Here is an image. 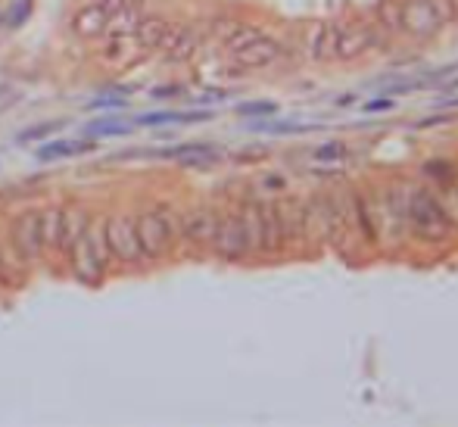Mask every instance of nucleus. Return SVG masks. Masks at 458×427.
Segmentation results:
<instances>
[{
    "label": "nucleus",
    "mask_w": 458,
    "mask_h": 427,
    "mask_svg": "<svg viewBox=\"0 0 458 427\" xmlns=\"http://www.w3.org/2000/svg\"><path fill=\"white\" fill-rule=\"evenodd\" d=\"M106 228V244H109V256L122 259V262H141L144 253L137 244V231H135V218L128 216H109L103 222Z\"/></svg>",
    "instance_id": "f257e3e1"
},
{
    "label": "nucleus",
    "mask_w": 458,
    "mask_h": 427,
    "mask_svg": "<svg viewBox=\"0 0 458 427\" xmlns=\"http://www.w3.org/2000/svg\"><path fill=\"white\" fill-rule=\"evenodd\" d=\"M137 244H141L144 259H159L172 244V228L162 212H141L135 218Z\"/></svg>",
    "instance_id": "f03ea898"
},
{
    "label": "nucleus",
    "mask_w": 458,
    "mask_h": 427,
    "mask_svg": "<svg viewBox=\"0 0 458 427\" xmlns=\"http://www.w3.org/2000/svg\"><path fill=\"white\" fill-rule=\"evenodd\" d=\"M13 246L22 262H34L44 253L41 240V209H25L13 218Z\"/></svg>",
    "instance_id": "7ed1b4c3"
},
{
    "label": "nucleus",
    "mask_w": 458,
    "mask_h": 427,
    "mask_svg": "<svg viewBox=\"0 0 458 427\" xmlns=\"http://www.w3.org/2000/svg\"><path fill=\"white\" fill-rule=\"evenodd\" d=\"M443 25L437 0H411L402 7V28H409L415 38H427Z\"/></svg>",
    "instance_id": "20e7f679"
},
{
    "label": "nucleus",
    "mask_w": 458,
    "mask_h": 427,
    "mask_svg": "<svg viewBox=\"0 0 458 427\" xmlns=\"http://www.w3.org/2000/svg\"><path fill=\"white\" fill-rule=\"evenodd\" d=\"M209 246H216V253L225 256V259H237L240 253H247L249 244H247V231H243L240 216H222L218 218L216 238H212Z\"/></svg>",
    "instance_id": "39448f33"
},
{
    "label": "nucleus",
    "mask_w": 458,
    "mask_h": 427,
    "mask_svg": "<svg viewBox=\"0 0 458 427\" xmlns=\"http://www.w3.org/2000/svg\"><path fill=\"white\" fill-rule=\"evenodd\" d=\"M88 222H91V216L81 209V206H66V209H62V218H60V246H56V250H62L69 256V250L84 238Z\"/></svg>",
    "instance_id": "423d86ee"
},
{
    "label": "nucleus",
    "mask_w": 458,
    "mask_h": 427,
    "mask_svg": "<svg viewBox=\"0 0 458 427\" xmlns=\"http://www.w3.org/2000/svg\"><path fill=\"white\" fill-rule=\"evenodd\" d=\"M216 224H218V216L212 209H190L181 222V231L190 244H212Z\"/></svg>",
    "instance_id": "0eeeda50"
},
{
    "label": "nucleus",
    "mask_w": 458,
    "mask_h": 427,
    "mask_svg": "<svg viewBox=\"0 0 458 427\" xmlns=\"http://www.w3.org/2000/svg\"><path fill=\"white\" fill-rule=\"evenodd\" d=\"M69 259H72V271H75V278H78L81 284H97V281L103 278V265L97 262L94 250L88 246V240H84V238L69 250Z\"/></svg>",
    "instance_id": "6e6552de"
},
{
    "label": "nucleus",
    "mask_w": 458,
    "mask_h": 427,
    "mask_svg": "<svg viewBox=\"0 0 458 427\" xmlns=\"http://www.w3.org/2000/svg\"><path fill=\"white\" fill-rule=\"evenodd\" d=\"M109 22H113V16L106 13L103 7H97V3H88L84 10H78L75 13V19H72V25H75V32H78V38H100L103 32L109 28Z\"/></svg>",
    "instance_id": "1a4fd4ad"
},
{
    "label": "nucleus",
    "mask_w": 458,
    "mask_h": 427,
    "mask_svg": "<svg viewBox=\"0 0 458 427\" xmlns=\"http://www.w3.org/2000/svg\"><path fill=\"white\" fill-rule=\"evenodd\" d=\"M172 34V22L162 19V16H147V19L137 22L135 28V41L141 44L144 50H162L165 38Z\"/></svg>",
    "instance_id": "9d476101"
},
{
    "label": "nucleus",
    "mask_w": 458,
    "mask_h": 427,
    "mask_svg": "<svg viewBox=\"0 0 458 427\" xmlns=\"http://www.w3.org/2000/svg\"><path fill=\"white\" fill-rule=\"evenodd\" d=\"M411 224H415L421 234H427V238H431L433 231L446 224L443 209H439L433 200H427L424 194H418V197H415V203H411Z\"/></svg>",
    "instance_id": "9b49d317"
},
{
    "label": "nucleus",
    "mask_w": 458,
    "mask_h": 427,
    "mask_svg": "<svg viewBox=\"0 0 458 427\" xmlns=\"http://www.w3.org/2000/svg\"><path fill=\"white\" fill-rule=\"evenodd\" d=\"M196 44H200V34L194 28H172V34L162 44V50H165V60L169 62H184L194 56Z\"/></svg>",
    "instance_id": "f8f14e48"
},
{
    "label": "nucleus",
    "mask_w": 458,
    "mask_h": 427,
    "mask_svg": "<svg viewBox=\"0 0 458 427\" xmlns=\"http://www.w3.org/2000/svg\"><path fill=\"white\" fill-rule=\"evenodd\" d=\"M94 147H97L94 141H69V137H56V141H50L47 147L38 150V159L41 163H60V159L78 157V153H91Z\"/></svg>",
    "instance_id": "ddd939ff"
},
{
    "label": "nucleus",
    "mask_w": 458,
    "mask_h": 427,
    "mask_svg": "<svg viewBox=\"0 0 458 427\" xmlns=\"http://www.w3.org/2000/svg\"><path fill=\"white\" fill-rule=\"evenodd\" d=\"M277 54H281V47H277L271 38H265V34H259L253 44H247L243 50H237V60L243 62V66H268V62L277 60Z\"/></svg>",
    "instance_id": "4468645a"
},
{
    "label": "nucleus",
    "mask_w": 458,
    "mask_h": 427,
    "mask_svg": "<svg viewBox=\"0 0 458 427\" xmlns=\"http://www.w3.org/2000/svg\"><path fill=\"white\" fill-rule=\"evenodd\" d=\"M162 157L178 159L181 165H206L218 157V150L212 147V143H181V147H175V150H165Z\"/></svg>",
    "instance_id": "2eb2a0df"
},
{
    "label": "nucleus",
    "mask_w": 458,
    "mask_h": 427,
    "mask_svg": "<svg viewBox=\"0 0 458 427\" xmlns=\"http://www.w3.org/2000/svg\"><path fill=\"white\" fill-rule=\"evenodd\" d=\"M60 218H62V209H56V206L41 209V240H44V250L60 246Z\"/></svg>",
    "instance_id": "dca6fc26"
},
{
    "label": "nucleus",
    "mask_w": 458,
    "mask_h": 427,
    "mask_svg": "<svg viewBox=\"0 0 458 427\" xmlns=\"http://www.w3.org/2000/svg\"><path fill=\"white\" fill-rule=\"evenodd\" d=\"M212 113H147L141 125H175V122H209Z\"/></svg>",
    "instance_id": "f3484780"
},
{
    "label": "nucleus",
    "mask_w": 458,
    "mask_h": 427,
    "mask_svg": "<svg viewBox=\"0 0 458 427\" xmlns=\"http://www.w3.org/2000/svg\"><path fill=\"white\" fill-rule=\"evenodd\" d=\"M84 240H88V246L94 250L97 262L106 268V259H109V244H106V228H103V222H88V231H84Z\"/></svg>",
    "instance_id": "a211bd4d"
},
{
    "label": "nucleus",
    "mask_w": 458,
    "mask_h": 427,
    "mask_svg": "<svg viewBox=\"0 0 458 427\" xmlns=\"http://www.w3.org/2000/svg\"><path fill=\"white\" fill-rule=\"evenodd\" d=\"M368 32H352V34H346V38H340L337 41V50L334 54L340 56V60H352V56H358L365 47H368Z\"/></svg>",
    "instance_id": "6ab92c4d"
},
{
    "label": "nucleus",
    "mask_w": 458,
    "mask_h": 427,
    "mask_svg": "<svg viewBox=\"0 0 458 427\" xmlns=\"http://www.w3.org/2000/svg\"><path fill=\"white\" fill-rule=\"evenodd\" d=\"M135 125L128 122H94L88 125V135L91 137H115V135H131Z\"/></svg>",
    "instance_id": "aec40b11"
},
{
    "label": "nucleus",
    "mask_w": 458,
    "mask_h": 427,
    "mask_svg": "<svg viewBox=\"0 0 458 427\" xmlns=\"http://www.w3.org/2000/svg\"><path fill=\"white\" fill-rule=\"evenodd\" d=\"M253 131H265V135H306V131H315V125L275 122V125H253Z\"/></svg>",
    "instance_id": "412c9836"
},
{
    "label": "nucleus",
    "mask_w": 458,
    "mask_h": 427,
    "mask_svg": "<svg viewBox=\"0 0 458 427\" xmlns=\"http://www.w3.org/2000/svg\"><path fill=\"white\" fill-rule=\"evenodd\" d=\"M262 32H256V28H234V34L231 38H225V47L231 50V54H237V50H243L247 44H253Z\"/></svg>",
    "instance_id": "4be33fe9"
},
{
    "label": "nucleus",
    "mask_w": 458,
    "mask_h": 427,
    "mask_svg": "<svg viewBox=\"0 0 458 427\" xmlns=\"http://www.w3.org/2000/svg\"><path fill=\"white\" fill-rule=\"evenodd\" d=\"M240 115H275L277 113V103L275 100H249L237 106Z\"/></svg>",
    "instance_id": "5701e85b"
},
{
    "label": "nucleus",
    "mask_w": 458,
    "mask_h": 427,
    "mask_svg": "<svg viewBox=\"0 0 458 427\" xmlns=\"http://www.w3.org/2000/svg\"><path fill=\"white\" fill-rule=\"evenodd\" d=\"M62 128V122H44V125H34V128H25L19 135V141H34V137H44V135H56Z\"/></svg>",
    "instance_id": "b1692460"
},
{
    "label": "nucleus",
    "mask_w": 458,
    "mask_h": 427,
    "mask_svg": "<svg viewBox=\"0 0 458 427\" xmlns=\"http://www.w3.org/2000/svg\"><path fill=\"white\" fill-rule=\"evenodd\" d=\"M91 3H97V7H103L109 16H113V19H115V16H119L125 7H131L128 0H91Z\"/></svg>",
    "instance_id": "393cba45"
},
{
    "label": "nucleus",
    "mask_w": 458,
    "mask_h": 427,
    "mask_svg": "<svg viewBox=\"0 0 458 427\" xmlns=\"http://www.w3.org/2000/svg\"><path fill=\"white\" fill-rule=\"evenodd\" d=\"M28 10H32V0H19V3H16V7L10 10V13H13V16H10L7 22H10V25H19V22L28 16Z\"/></svg>",
    "instance_id": "a878e982"
},
{
    "label": "nucleus",
    "mask_w": 458,
    "mask_h": 427,
    "mask_svg": "<svg viewBox=\"0 0 458 427\" xmlns=\"http://www.w3.org/2000/svg\"><path fill=\"white\" fill-rule=\"evenodd\" d=\"M380 109H393V100H390V97H384V100H371V103H365V113H380Z\"/></svg>",
    "instance_id": "bb28decb"
},
{
    "label": "nucleus",
    "mask_w": 458,
    "mask_h": 427,
    "mask_svg": "<svg viewBox=\"0 0 458 427\" xmlns=\"http://www.w3.org/2000/svg\"><path fill=\"white\" fill-rule=\"evenodd\" d=\"M340 153H343V147H340V143H328V147H321L315 153L318 159H330V157H340Z\"/></svg>",
    "instance_id": "cd10ccee"
},
{
    "label": "nucleus",
    "mask_w": 458,
    "mask_h": 427,
    "mask_svg": "<svg viewBox=\"0 0 458 427\" xmlns=\"http://www.w3.org/2000/svg\"><path fill=\"white\" fill-rule=\"evenodd\" d=\"M175 94H181V88H178V84H165V88H156L153 91V97H175Z\"/></svg>",
    "instance_id": "c85d7f7f"
},
{
    "label": "nucleus",
    "mask_w": 458,
    "mask_h": 427,
    "mask_svg": "<svg viewBox=\"0 0 458 427\" xmlns=\"http://www.w3.org/2000/svg\"><path fill=\"white\" fill-rule=\"evenodd\" d=\"M458 88V78H455V82H449V84H446V91H455Z\"/></svg>",
    "instance_id": "c756f323"
}]
</instances>
